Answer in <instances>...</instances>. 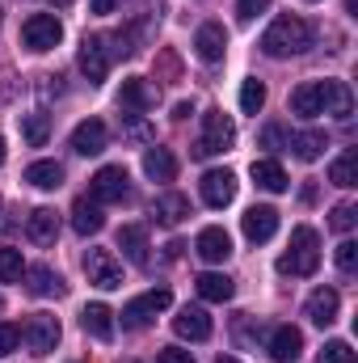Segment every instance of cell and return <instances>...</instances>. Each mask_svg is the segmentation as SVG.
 Returning a JSON list of instances; mask_svg holds the SVG:
<instances>
[{
	"label": "cell",
	"instance_id": "cell-1",
	"mask_svg": "<svg viewBox=\"0 0 358 363\" xmlns=\"http://www.w3.org/2000/svg\"><path fill=\"white\" fill-rule=\"evenodd\" d=\"M308 47H312V26H308L304 17H291V13L274 17V21H270V30L262 34V51H266L270 60L304 55Z\"/></svg>",
	"mask_w": 358,
	"mask_h": 363
},
{
	"label": "cell",
	"instance_id": "cell-2",
	"mask_svg": "<svg viewBox=\"0 0 358 363\" xmlns=\"http://www.w3.org/2000/svg\"><path fill=\"white\" fill-rule=\"evenodd\" d=\"M321 267V250H316V233L308 224H299L291 233V250L278 258V271L282 274H316Z\"/></svg>",
	"mask_w": 358,
	"mask_h": 363
},
{
	"label": "cell",
	"instance_id": "cell-3",
	"mask_svg": "<svg viewBox=\"0 0 358 363\" xmlns=\"http://www.w3.org/2000/svg\"><path fill=\"white\" fill-rule=\"evenodd\" d=\"M236 144V123L224 114V110H211L202 114V140L194 144V157H219Z\"/></svg>",
	"mask_w": 358,
	"mask_h": 363
},
{
	"label": "cell",
	"instance_id": "cell-4",
	"mask_svg": "<svg viewBox=\"0 0 358 363\" xmlns=\"http://www.w3.org/2000/svg\"><path fill=\"white\" fill-rule=\"evenodd\" d=\"M173 304V291L169 287H152V291H144V296H135V300H127L122 304V325L127 330H144L156 313H165Z\"/></svg>",
	"mask_w": 358,
	"mask_h": 363
},
{
	"label": "cell",
	"instance_id": "cell-5",
	"mask_svg": "<svg viewBox=\"0 0 358 363\" xmlns=\"http://www.w3.org/2000/svg\"><path fill=\"white\" fill-rule=\"evenodd\" d=\"M59 38H64V26H59L55 13H34L21 26V43L30 51H51V47H59Z\"/></svg>",
	"mask_w": 358,
	"mask_h": 363
},
{
	"label": "cell",
	"instance_id": "cell-6",
	"mask_svg": "<svg viewBox=\"0 0 358 363\" xmlns=\"http://www.w3.org/2000/svg\"><path fill=\"white\" fill-rule=\"evenodd\" d=\"M89 194H93V203H122V199L131 194L127 169H122V165H101L89 178Z\"/></svg>",
	"mask_w": 358,
	"mask_h": 363
},
{
	"label": "cell",
	"instance_id": "cell-7",
	"mask_svg": "<svg viewBox=\"0 0 358 363\" xmlns=\"http://www.w3.org/2000/svg\"><path fill=\"white\" fill-rule=\"evenodd\" d=\"M110 64H114V51H110V38L93 34L81 43V72L89 77V85H101L110 77Z\"/></svg>",
	"mask_w": 358,
	"mask_h": 363
},
{
	"label": "cell",
	"instance_id": "cell-8",
	"mask_svg": "<svg viewBox=\"0 0 358 363\" xmlns=\"http://www.w3.org/2000/svg\"><path fill=\"white\" fill-rule=\"evenodd\" d=\"M85 274H89L93 287H101V291L122 287V262H118L110 250H89V254H85Z\"/></svg>",
	"mask_w": 358,
	"mask_h": 363
},
{
	"label": "cell",
	"instance_id": "cell-9",
	"mask_svg": "<svg viewBox=\"0 0 358 363\" xmlns=\"http://www.w3.org/2000/svg\"><path fill=\"white\" fill-rule=\"evenodd\" d=\"M59 321L55 317H47V313H34L30 321H25V330H21V338H25V347L34 351V355H51L55 347H59Z\"/></svg>",
	"mask_w": 358,
	"mask_h": 363
},
{
	"label": "cell",
	"instance_id": "cell-10",
	"mask_svg": "<svg viewBox=\"0 0 358 363\" xmlns=\"http://www.w3.org/2000/svg\"><path fill=\"white\" fill-rule=\"evenodd\" d=\"M198 190H202L207 207H228L236 199V174L232 169H207L202 182H198Z\"/></svg>",
	"mask_w": 358,
	"mask_h": 363
},
{
	"label": "cell",
	"instance_id": "cell-11",
	"mask_svg": "<svg viewBox=\"0 0 358 363\" xmlns=\"http://www.w3.org/2000/svg\"><path fill=\"white\" fill-rule=\"evenodd\" d=\"M105 144H110V131H105L101 118H85V123H76V131H72V152H81V157H97V152H105Z\"/></svg>",
	"mask_w": 358,
	"mask_h": 363
},
{
	"label": "cell",
	"instance_id": "cell-12",
	"mask_svg": "<svg viewBox=\"0 0 358 363\" xmlns=\"http://www.w3.org/2000/svg\"><path fill=\"white\" fill-rule=\"evenodd\" d=\"M194 51H198V60L219 64V60H224V51H228V30H224L219 21L198 26V34H194Z\"/></svg>",
	"mask_w": 358,
	"mask_h": 363
},
{
	"label": "cell",
	"instance_id": "cell-13",
	"mask_svg": "<svg viewBox=\"0 0 358 363\" xmlns=\"http://www.w3.org/2000/svg\"><path fill=\"white\" fill-rule=\"evenodd\" d=\"M337 308H342V296H337L333 287H316V291L308 296V304H304L308 321H312V325H321V330L337 321Z\"/></svg>",
	"mask_w": 358,
	"mask_h": 363
},
{
	"label": "cell",
	"instance_id": "cell-14",
	"mask_svg": "<svg viewBox=\"0 0 358 363\" xmlns=\"http://www.w3.org/2000/svg\"><path fill=\"white\" fill-rule=\"evenodd\" d=\"M291 114L299 118H316L325 114V81H304L291 89Z\"/></svg>",
	"mask_w": 358,
	"mask_h": 363
},
{
	"label": "cell",
	"instance_id": "cell-15",
	"mask_svg": "<svg viewBox=\"0 0 358 363\" xmlns=\"http://www.w3.org/2000/svg\"><path fill=\"white\" fill-rule=\"evenodd\" d=\"M241 228H245V237H249L253 245H262V241H270V237L278 233V211H274V207H249V211L241 216Z\"/></svg>",
	"mask_w": 358,
	"mask_h": 363
},
{
	"label": "cell",
	"instance_id": "cell-16",
	"mask_svg": "<svg viewBox=\"0 0 358 363\" xmlns=\"http://www.w3.org/2000/svg\"><path fill=\"white\" fill-rule=\"evenodd\" d=\"M304 355V334L295 330V325H278L274 334H270V359L274 363H295Z\"/></svg>",
	"mask_w": 358,
	"mask_h": 363
},
{
	"label": "cell",
	"instance_id": "cell-17",
	"mask_svg": "<svg viewBox=\"0 0 358 363\" xmlns=\"http://www.w3.org/2000/svg\"><path fill=\"white\" fill-rule=\"evenodd\" d=\"M194 250H198V258L202 262H228L232 258V237L224 233V228H202L198 233V241H194Z\"/></svg>",
	"mask_w": 358,
	"mask_h": 363
},
{
	"label": "cell",
	"instance_id": "cell-18",
	"mask_svg": "<svg viewBox=\"0 0 358 363\" xmlns=\"http://www.w3.org/2000/svg\"><path fill=\"white\" fill-rule=\"evenodd\" d=\"M25 237H30L34 245H55V237H59V216H55L51 207H34L30 220H25Z\"/></svg>",
	"mask_w": 358,
	"mask_h": 363
},
{
	"label": "cell",
	"instance_id": "cell-19",
	"mask_svg": "<svg viewBox=\"0 0 358 363\" xmlns=\"http://www.w3.org/2000/svg\"><path fill=\"white\" fill-rule=\"evenodd\" d=\"M173 330H178V338H190V342H207L215 325H211L207 308H181L178 317H173Z\"/></svg>",
	"mask_w": 358,
	"mask_h": 363
},
{
	"label": "cell",
	"instance_id": "cell-20",
	"mask_svg": "<svg viewBox=\"0 0 358 363\" xmlns=\"http://www.w3.org/2000/svg\"><path fill=\"white\" fill-rule=\"evenodd\" d=\"M118 250L127 254V262H135V267H148L152 262V245H148V233L139 228V224H122V233H118Z\"/></svg>",
	"mask_w": 358,
	"mask_h": 363
},
{
	"label": "cell",
	"instance_id": "cell-21",
	"mask_svg": "<svg viewBox=\"0 0 358 363\" xmlns=\"http://www.w3.org/2000/svg\"><path fill=\"white\" fill-rule=\"evenodd\" d=\"M156 97H161V93L152 89V85H148L144 77H131V81H122V93H118L122 110H131V114H139V110L156 106Z\"/></svg>",
	"mask_w": 358,
	"mask_h": 363
},
{
	"label": "cell",
	"instance_id": "cell-22",
	"mask_svg": "<svg viewBox=\"0 0 358 363\" xmlns=\"http://www.w3.org/2000/svg\"><path fill=\"white\" fill-rule=\"evenodd\" d=\"M72 228H76L81 237H97V233L105 228V211H101V203L76 199V203H72Z\"/></svg>",
	"mask_w": 358,
	"mask_h": 363
},
{
	"label": "cell",
	"instance_id": "cell-23",
	"mask_svg": "<svg viewBox=\"0 0 358 363\" xmlns=\"http://www.w3.org/2000/svg\"><path fill=\"white\" fill-rule=\"evenodd\" d=\"M287 148H291L299 161H316V157L329 148V135H325L321 127H308V131H295V135L287 140Z\"/></svg>",
	"mask_w": 358,
	"mask_h": 363
},
{
	"label": "cell",
	"instance_id": "cell-24",
	"mask_svg": "<svg viewBox=\"0 0 358 363\" xmlns=\"http://www.w3.org/2000/svg\"><path fill=\"white\" fill-rule=\"evenodd\" d=\"M152 216H156L165 228H178L181 220L190 216V199H185V194H178V190H169V194H161V199L152 203Z\"/></svg>",
	"mask_w": 358,
	"mask_h": 363
},
{
	"label": "cell",
	"instance_id": "cell-25",
	"mask_svg": "<svg viewBox=\"0 0 358 363\" xmlns=\"http://www.w3.org/2000/svg\"><path fill=\"white\" fill-rule=\"evenodd\" d=\"M253 182L262 186V190H270V194H282L287 186H291V178H287V169L274 161V157H262V161H253Z\"/></svg>",
	"mask_w": 358,
	"mask_h": 363
},
{
	"label": "cell",
	"instance_id": "cell-26",
	"mask_svg": "<svg viewBox=\"0 0 358 363\" xmlns=\"http://www.w3.org/2000/svg\"><path fill=\"white\" fill-rule=\"evenodd\" d=\"M144 174L152 182H173L178 178V157L169 148H148L144 152Z\"/></svg>",
	"mask_w": 358,
	"mask_h": 363
},
{
	"label": "cell",
	"instance_id": "cell-27",
	"mask_svg": "<svg viewBox=\"0 0 358 363\" xmlns=\"http://www.w3.org/2000/svg\"><path fill=\"white\" fill-rule=\"evenodd\" d=\"M325 114H333V118L354 114V93H350L346 81H325Z\"/></svg>",
	"mask_w": 358,
	"mask_h": 363
},
{
	"label": "cell",
	"instance_id": "cell-28",
	"mask_svg": "<svg viewBox=\"0 0 358 363\" xmlns=\"http://www.w3.org/2000/svg\"><path fill=\"white\" fill-rule=\"evenodd\" d=\"M81 325L89 330L97 342H110V338H114V313H110L105 304H85V313H81Z\"/></svg>",
	"mask_w": 358,
	"mask_h": 363
},
{
	"label": "cell",
	"instance_id": "cell-29",
	"mask_svg": "<svg viewBox=\"0 0 358 363\" xmlns=\"http://www.w3.org/2000/svg\"><path fill=\"white\" fill-rule=\"evenodd\" d=\"M25 279H30V291L34 296H42V300H51V296H64L68 287H64V279L51 271V267H25Z\"/></svg>",
	"mask_w": 358,
	"mask_h": 363
},
{
	"label": "cell",
	"instance_id": "cell-30",
	"mask_svg": "<svg viewBox=\"0 0 358 363\" xmlns=\"http://www.w3.org/2000/svg\"><path fill=\"white\" fill-rule=\"evenodd\" d=\"M232 291H236V283L228 279V274H198V296L207 300V304H224V300H232Z\"/></svg>",
	"mask_w": 358,
	"mask_h": 363
},
{
	"label": "cell",
	"instance_id": "cell-31",
	"mask_svg": "<svg viewBox=\"0 0 358 363\" xmlns=\"http://www.w3.org/2000/svg\"><path fill=\"white\" fill-rule=\"evenodd\" d=\"M25 182L38 186V190H59V186H64V165H59V161H34V165L25 169Z\"/></svg>",
	"mask_w": 358,
	"mask_h": 363
},
{
	"label": "cell",
	"instance_id": "cell-32",
	"mask_svg": "<svg viewBox=\"0 0 358 363\" xmlns=\"http://www.w3.org/2000/svg\"><path fill=\"white\" fill-rule=\"evenodd\" d=\"M329 182H333V186H342V190L358 186V152H354V148H346V152L329 165Z\"/></svg>",
	"mask_w": 358,
	"mask_h": 363
},
{
	"label": "cell",
	"instance_id": "cell-33",
	"mask_svg": "<svg viewBox=\"0 0 358 363\" xmlns=\"http://www.w3.org/2000/svg\"><path fill=\"white\" fill-rule=\"evenodd\" d=\"M21 135H25V144H30V148H42V144L51 140V118H47L42 110L21 114Z\"/></svg>",
	"mask_w": 358,
	"mask_h": 363
},
{
	"label": "cell",
	"instance_id": "cell-34",
	"mask_svg": "<svg viewBox=\"0 0 358 363\" xmlns=\"http://www.w3.org/2000/svg\"><path fill=\"white\" fill-rule=\"evenodd\" d=\"M262 106H266V85L253 77V81L241 85V110H245V114H258Z\"/></svg>",
	"mask_w": 358,
	"mask_h": 363
},
{
	"label": "cell",
	"instance_id": "cell-35",
	"mask_svg": "<svg viewBox=\"0 0 358 363\" xmlns=\"http://www.w3.org/2000/svg\"><path fill=\"white\" fill-rule=\"evenodd\" d=\"M25 262H21V250H0V283H21Z\"/></svg>",
	"mask_w": 358,
	"mask_h": 363
},
{
	"label": "cell",
	"instance_id": "cell-36",
	"mask_svg": "<svg viewBox=\"0 0 358 363\" xmlns=\"http://www.w3.org/2000/svg\"><path fill=\"white\" fill-rule=\"evenodd\" d=\"M321 363H358V355H354V347H350V342L333 338V342H325V351H321Z\"/></svg>",
	"mask_w": 358,
	"mask_h": 363
},
{
	"label": "cell",
	"instance_id": "cell-37",
	"mask_svg": "<svg viewBox=\"0 0 358 363\" xmlns=\"http://www.w3.org/2000/svg\"><path fill=\"white\" fill-rule=\"evenodd\" d=\"M354 220H358V207H354V203H337L329 224H333V233H350V228H354Z\"/></svg>",
	"mask_w": 358,
	"mask_h": 363
},
{
	"label": "cell",
	"instance_id": "cell-38",
	"mask_svg": "<svg viewBox=\"0 0 358 363\" xmlns=\"http://www.w3.org/2000/svg\"><path fill=\"white\" fill-rule=\"evenodd\" d=\"M337 267H342L346 274L358 271V245L354 241H342V245H337Z\"/></svg>",
	"mask_w": 358,
	"mask_h": 363
},
{
	"label": "cell",
	"instance_id": "cell-39",
	"mask_svg": "<svg viewBox=\"0 0 358 363\" xmlns=\"http://www.w3.org/2000/svg\"><path fill=\"white\" fill-rule=\"evenodd\" d=\"M17 342H21V330H17V325H8V321H0V355H13V351H17Z\"/></svg>",
	"mask_w": 358,
	"mask_h": 363
},
{
	"label": "cell",
	"instance_id": "cell-40",
	"mask_svg": "<svg viewBox=\"0 0 358 363\" xmlns=\"http://www.w3.org/2000/svg\"><path fill=\"white\" fill-rule=\"evenodd\" d=\"M270 9V0H236V17L241 21H253L258 13H266Z\"/></svg>",
	"mask_w": 358,
	"mask_h": 363
},
{
	"label": "cell",
	"instance_id": "cell-41",
	"mask_svg": "<svg viewBox=\"0 0 358 363\" xmlns=\"http://www.w3.org/2000/svg\"><path fill=\"white\" fill-rule=\"evenodd\" d=\"M156 363H194V355L181 351V347H165V351L156 355Z\"/></svg>",
	"mask_w": 358,
	"mask_h": 363
},
{
	"label": "cell",
	"instance_id": "cell-42",
	"mask_svg": "<svg viewBox=\"0 0 358 363\" xmlns=\"http://www.w3.org/2000/svg\"><path fill=\"white\" fill-rule=\"evenodd\" d=\"M190 114H194V106H190V101H178V110H173V118H190Z\"/></svg>",
	"mask_w": 358,
	"mask_h": 363
},
{
	"label": "cell",
	"instance_id": "cell-43",
	"mask_svg": "<svg viewBox=\"0 0 358 363\" xmlns=\"http://www.w3.org/2000/svg\"><path fill=\"white\" fill-rule=\"evenodd\" d=\"M93 13H114V0H93Z\"/></svg>",
	"mask_w": 358,
	"mask_h": 363
},
{
	"label": "cell",
	"instance_id": "cell-44",
	"mask_svg": "<svg viewBox=\"0 0 358 363\" xmlns=\"http://www.w3.org/2000/svg\"><path fill=\"white\" fill-rule=\"evenodd\" d=\"M47 4H55V9H68V4H72V0H47Z\"/></svg>",
	"mask_w": 358,
	"mask_h": 363
},
{
	"label": "cell",
	"instance_id": "cell-45",
	"mask_svg": "<svg viewBox=\"0 0 358 363\" xmlns=\"http://www.w3.org/2000/svg\"><path fill=\"white\" fill-rule=\"evenodd\" d=\"M215 363H241V359H232V355H224V359H215Z\"/></svg>",
	"mask_w": 358,
	"mask_h": 363
},
{
	"label": "cell",
	"instance_id": "cell-46",
	"mask_svg": "<svg viewBox=\"0 0 358 363\" xmlns=\"http://www.w3.org/2000/svg\"><path fill=\"white\" fill-rule=\"evenodd\" d=\"M0 165H4V140H0Z\"/></svg>",
	"mask_w": 358,
	"mask_h": 363
},
{
	"label": "cell",
	"instance_id": "cell-47",
	"mask_svg": "<svg viewBox=\"0 0 358 363\" xmlns=\"http://www.w3.org/2000/svg\"><path fill=\"white\" fill-rule=\"evenodd\" d=\"M0 26H4V13H0Z\"/></svg>",
	"mask_w": 358,
	"mask_h": 363
},
{
	"label": "cell",
	"instance_id": "cell-48",
	"mask_svg": "<svg viewBox=\"0 0 358 363\" xmlns=\"http://www.w3.org/2000/svg\"><path fill=\"white\" fill-rule=\"evenodd\" d=\"M0 308H4V300H0Z\"/></svg>",
	"mask_w": 358,
	"mask_h": 363
},
{
	"label": "cell",
	"instance_id": "cell-49",
	"mask_svg": "<svg viewBox=\"0 0 358 363\" xmlns=\"http://www.w3.org/2000/svg\"><path fill=\"white\" fill-rule=\"evenodd\" d=\"M127 363H135V359H127Z\"/></svg>",
	"mask_w": 358,
	"mask_h": 363
}]
</instances>
